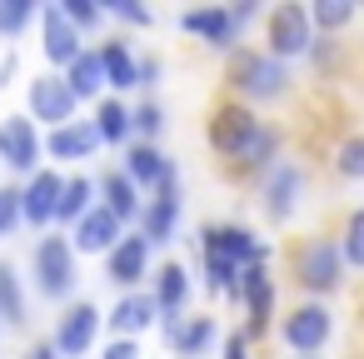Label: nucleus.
<instances>
[{
  "label": "nucleus",
  "mask_w": 364,
  "mask_h": 359,
  "mask_svg": "<svg viewBox=\"0 0 364 359\" xmlns=\"http://www.w3.org/2000/svg\"><path fill=\"white\" fill-rule=\"evenodd\" d=\"M210 145L245 170H269L279 160V130L264 125L250 105H225L210 120Z\"/></svg>",
  "instance_id": "nucleus-1"
},
{
  "label": "nucleus",
  "mask_w": 364,
  "mask_h": 359,
  "mask_svg": "<svg viewBox=\"0 0 364 359\" xmlns=\"http://www.w3.org/2000/svg\"><path fill=\"white\" fill-rule=\"evenodd\" d=\"M235 90L250 100V110L269 105V100H279L289 90V65H279L264 50H240L235 55Z\"/></svg>",
  "instance_id": "nucleus-2"
},
{
  "label": "nucleus",
  "mask_w": 364,
  "mask_h": 359,
  "mask_svg": "<svg viewBox=\"0 0 364 359\" xmlns=\"http://www.w3.org/2000/svg\"><path fill=\"white\" fill-rule=\"evenodd\" d=\"M264 41H269V50H264V55H274L279 65H289V60L309 55V45H314L309 6H299V0H284V6H274V11H269V31H264Z\"/></svg>",
  "instance_id": "nucleus-3"
},
{
  "label": "nucleus",
  "mask_w": 364,
  "mask_h": 359,
  "mask_svg": "<svg viewBox=\"0 0 364 359\" xmlns=\"http://www.w3.org/2000/svg\"><path fill=\"white\" fill-rule=\"evenodd\" d=\"M294 279H299V289H309L314 299L334 294V289L344 284V254H339V245H334V240H304L299 254H294Z\"/></svg>",
  "instance_id": "nucleus-4"
},
{
  "label": "nucleus",
  "mask_w": 364,
  "mask_h": 359,
  "mask_svg": "<svg viewBox=\"0 0 364 359\" xmlns=\"http://www.w3.org/2000/svg\"><path fill=\"white\" fill-rule=\"evenodd\" d=\"M75 250H70V235H46L36 245V289L46 299H70L75 294Z\"/></svg>",
  "instance_id": "nucleus-5"
},
{
  "label": "nucleus",
  "mask_w": 364,
  "mask_h": 359,
  "mask_svg": "<svg viewBox=\"0 0 364 359\" xmlns=\"http://www.w3.org/2000/svg\"><path fill=\"white\" fill-rule=\"evenodd\" d=\"M175 225H180V170H170V175L155 185V195L140 205L135 230L145 235L150 250H165V245L175 240Z\"/></svg>",
  "instance_id": "nucleus-6"
},
{
  "label": "nucleus",
  "mask_w": 364,
  "mask_h": 359,
  "mask_svg": "<svg viewBox=\"0 0 364 359\" xmlns=\"http://www.w3.org/2000/svg\"><path fill=\"white\" fill-rule=\"evenodd\" d=\"M299 195H304V170L294 160H274L259 180V200H264V220L269 225H289L294 210H299Z\"/></svg>",
  "instance_id": "nucleus-7"
},
{
  "label": "nucleus",
  "mask_w": 364,
  "mask_h": 359,
  "mask_svg": "<svg viewBox=\"0 0 364 359\" xmlns=\"http://www.w3.org/2000/svg\"><path fill=\"white\" fill-rule=\"evenodd\" d=\"M200 254H220V259H230L235 269L269 264V245L255 240L245 225H205V230H200Z\"/></svg>",
  "instance_id": "nucleus-8"
},
{
  "label": "nucleus",
  "mask_w": 364,
  "mask_h": 359,
  "mask_svg": "<svg viewBox=\"0 0 364 359\" xmlns=\"http://www.w3.org/2000/svg\"><path fill=\"white\" fill-rule=\"evenodd\" d=\"M100 324H105V314L90 304V299H75L60 319H55V334H50V349L60 354V359H80V354H90L95 349V334H100Z\"/></svg>",
  "instance_id": "nucleus-9"
},
{
  "label": "nucleus",
  "mask_w": 364,
  "mask_h": 359,
  "mask_svg": "<svg viewBox=\"0 0 364 359\" xmlns=\"http://www.w3.org/2000/svg\"><path fill=\"white\" fill-rule=\"evenodd\" d=\"M279 334H284V344H289L294 354H319V349L329 344V334H334V314H329L319 299H304V304H294V309L284 314Z\"/></svg>",
  "instance_id": "nucleus-10"
},
{
  "label": "nucleus",
  "mask_w": 364,
  "mask_h": 359,
  "mask_svg": "<svg viewBox=\"0 0 364 359\" xmlns=\"http://www.w3.org/2000/svg\"><path fill=\"white\" fill-rule=\"evenodd\" d=\"M150 299H155V324H160L165 339H170L175 324L185 319V304H190V269H185L180 259H165V264L155 269V289H150Z\"/></svg>",
  "instance_id": "nucleus-11"
},
{
  "label": "nucleus",
  "mask_w": 364,
  "mask_h": 359,
  "mask_svg": "<svg viewBox=\"0 0 364 359\" xmlns=\"http://www.w3.org/2000/svg\"><path fill=\"white\" fill-rule=\"evenodd\" d=\"M41 155H46V145H41V130L31 125V115H11L0 125V165L6 170L31 180L41 170Z\"/></svg>",
  "instance_id": "nucleus-12"
},
{
  "label": "nucleus",
  "mask_w": 364,
  "mask_h": 359,
  "mask_svg": "<svg viewBox=\"0 0 364 359\" xmlns=\"http://www.w3.org/2000/svg\"><path fill=\"white\" fill-rule=\"evenodd\" d=\"M180 31L205 41L210 50H240V36H245L235 26L230 6H190V11H180Z\"/></svg>",
  "instance_id": "nucleus-13"
},
{
  "label": "nucleus",
  "mask_w": 364,
  "mask_h": 359,
  "mask_svg": "<svg viewBox=\"0 0 364 359\" xmlns=\"http://www.w3.org/2000/svg\"><path fill=\"white\" fill-rule=\"evenodd\" d=\"M145 274H150V245H145L140 230H125V235L115 240V250L105 254V279H110L120 294H130Z\"/></svg>",
  "instance_id": "nucleus-14"
},
{
  "label": "nucleus",
  "mask_w": 364,
  "mask_h": 359,
  "mask_svg": "<svg viewBox=\"0 0 364 359\" xmlns=\"http://www.w3.org/2000/svg\"><path fill=\"white\" fill-rule=\"evenodd\" d=\"M75 95L65 90V80L60 75H36L31 80V125L41 130V125H50V130H60V125H70L75 120Z\"/></svg>",
  "instance_id": "nucleus-15"
},
{
  "label": "nucleus",
  "mask_w": 364,
  "mask_h": 359,
  "mask_svg": "<svg viewBox=\"0 0 364 359\" xmlns=\"http://www.w3.org/2000/svg\"><path fill=\"white\" fill-rule=\"evenodd\" d=\"M235 299H245V314H250V319H245V324H250L245 339H250V334L259 339V334L269 329V319H274V279H269V264L240 269V294H235Z\"/></svg>",
  "instance_id": "nucleus-16"
},
{
  "label": "nucleus",
  "mask_w": 364,
  "mask_h": 359,
  "mask_svg": "<svg viewBox=\"0 0 364 359\" xmlns=\"http://www.w3.org/2000/svg\"><path fill=\"white\" fill-rule=\"evenodd\" d=\"M60 185H65V175H55V170H46V165H41V170L21 185V225H36V230L55 225Z\"/></svg>",
  "instance_id": "nucleus-17"
},
{
  "label": "nucleus",
  "mask_w": 364,
  "mask_h": 359,
  "mask_svg": "<svg viewBox=\"0 0 364 359\" xmlns=\"http://www.w3.org/2000/svg\"><path fill=\"white\" fill-rule=\"evenodd\" d=\"M70 230H75V235H70V250H75V254H110L115 240L125 235V225H120L105 205H90Z\"/></svg>",
  "instance_id": "nucleus-18"
},
{
  "label": "nucleus",
  "mask_w": 364,
  "mask_h": 359,
  "mask_svg": "<svg viewBox=\"0 0 364 359\" xmlns=\"http://www.w3.org/2000/svg\"><path fill=\"white\" fill-rule=\"evenodd\" d=\"M36 16H41V31H46V41H41V45H46V60H50L55 70H65V65L85 50V41L70 31V21L60 16V6H41Z\"/></svg>",
  "instance_id": "nucleus-19"
},
{
  "label": "nucleus",
  "mask_w": 364,
  "mask_h": 359,
  "mask_svg": "<svg viewBox=\"0 0 364 359\" xmlns=\"http://www.w3.org/2000/svg\"><path fill=\"white\" fill-rule=\"evenodd\" d=\"M170 170H175V160H165L160 145H140V140L125 145V165H120V175H125L135 190H155Z\"/></svg>",
  "instance_id": "nucleus-20"
},
{
  "label": "nucleus",
  "mask_w": 364,
  "mask_h": 359,
  "mask_svg": "<svg viewBox=\"0 0 364 359\" xmlns=\"http://www.w3.org/2000/svg\"><path fill=\"white\" fill-rule=\"evenodd\" d=\"M105 324L115 329V339H140V334L155 324V299H150V289H130V294H120L115 309L105 314Z\"/></svg>",
  "instance_id": "nucleus-21"
},
{
  "label": "nucleus",
  "mask_w": 364,
  "mask_h": 359,
  "mask_svg": "<svg viewBox=\"0 0 364 359\" xmlns=\"http://www.w3.org/2000/svg\"><path fill=\"white\" fill-rule=\"evenodd\" d=\"M41 145H46V155H50V160H90V155L100 150V135H95V125H90V120H70V125L50 130Z\"/></svg>",
  "instance_id": "nucleus-22"
},
{
  "label": "nucleus",
  "mask_w": 364,
  "mask_h": 359,
  "mask_svg": "<svg viewBox=\"0 0 364 359\" xmlns=\"http://www.w3.org/2000/svg\"><path fill=\"white\" fill-rule=\"evenodd\" d=\"M95 205H105V210H110L120 225H135L145 200H140V190H135V185L120 175V170H110V175H100V200H95Z\"/></svg>",
  "instance_id": "nucleus-23"
},
{
  "label": "nucleus",
  "mask_w": 364,
  "mask_h": 359,
  "mask_svg": "<svg viewBox=\"0 0 364 359\" xmlns=\"http://www.w3.org/2000/svg\"><path fill=\"white\" fill-rule=\"evenodd\" d=\"M95 55H100V75H105L110 90H120V95L135 90V65H140V55H135L125 41H105Z\"/></svg>",
  "instance_id": "nucleus-24"
},
{
  "label": "nucleus",
  "mask_w": 364,
  "mask_h": 359,
  "mask_svg": "<svg viewBox=\"0 0 364 359\" xmlns=\"http://www.w3.org/2000/svg\"><path fill=\"white\" fill-rule=\"evenodd\" d=\"M60 80H65V90L75 95V100H95L100 90H105V75H100V55L85 45L65 70H60Z\"/></svg>",
  "instance_id": "nucleus-25"
},
{
  "label": "nucleus",
  "mask_w": 364,
  "mask_h": 359,
  "mask_svg": "<svg viewBox=\"0 0 364 359\" xmlns=\"http://www.w3.org/2000/svg\"><path fill=\"white\" fill-rule=\"evenodd\" d=\"M95 135H100V145H130V105L120 100V95H105V100H95Z\"/></svg>",
  "instance_id": "nucleus-26"
},
{
  "label": "nucleus",
  "mask_w": 364,
  "mask_h": 359,
  "mask_svg": "<svg viewBox=\"0 0 364 359\" xmlns=\"http://www.w3.org/2000/svg\"><path fill=\"white\" fill-rule=\"evenodd\" d=\"M90 205H95V180H90V175H65L60 205H55V225H75Z\"/></svg>",
  "instance_id": "nucleus-27"
},
{
  "label": "nucleus",
  "mask_w": 364,
  "mask_h": 359,
  "mask_svg": "<svg viewBox=\"0 0 364 359\" xmlns=\"http://www.w3.org/2000/svg\"><path fill=\"white\" fill-rule=\"evenodd\" d=\"M210 344H215V319H180L170 334V349L180 359H205Z\"/></svg>",
  "instance_id": "nucleus-28"
},
{
  "label": "nucleus",
  "mask_w": 364,
  "mask_h": 359,
  "mask_svg": "<svg viewBox=\"0 0 364 359\" xmlns=\"http://www.w3.org/2000/svg\"><path fill=\"white\" fill-rule=\"evenodd\" d=\"M0 324H26V289H21V274L16 264L0 259Z\"/></svg>",
  "instance_id": "nucleus-29"
},
{
  "label": "nucleus",
  "mask_w": 364,
  "mask_h": 359,
  "mask_svg": "<svg viewBox=\"0 0 364 359\" xmlns=\"http://www.w3.org/2000/svg\"><path fill=\"white\" fill-rule=\"evenodd\" d=\"M160 130H165V105H160V100H140V105H130V140L155 145Z\"/></svg>",
  "instance_id": "nucleus-30"
},
{
  "label": "nucleus",
  "mask_w": 364,
  "mask_h": 359,
  "mask_svg": "<svg viewBox=\"0 0 364 359\" xmlns=\"http://www.w3.org/2000/svg\"><path fill=\"white\" fill-rule=\"evenodd\" d=\"M334 245L344 254V269H364V205L349 210V220H344V230H339Z\"/></svg>",
  "instance_id": "nucleus-31"
},
{
  "label": "nucleus",
  "mask_w": 364,
  "mask_h": 359,
  "mask_svg": "<svg viewBox=\"0 0 364 359\" xmlns=\"http://www.w3.org/2000/svg\"><path fill=\"white\" fill-rule=\"evenodd\" d=\"M354 16H359V11H354V0H319V6H309V26H314V36H319V31H344Z\"/></svg>",
  "instance_id": "nucleus-32"
},
{
  "label": "nucleus",
  "mask_w": 364,
  "mask_h": 359,
  "mask_svg": "<svg viewBox=\"0 0 364 359\" xmlns=\"http://www.w3.org/2000/svg\"><path fill=\"white\" fill-rule=\"evenodd\" d=\"M60 16L70 21V31H75V36H85V31H100V26H105V6H95V0H60Z\"/></svg>",
  "instance_id": "nucleus-33"
},
{
  "label": "nucleus",
  "mask_w": 364,
  "mask_h": 359,
  "mask_svg": "<svg viewBox=\"0 0 364 359\" xmlns=\"http://www.w3.org/2000/svg\"><path fill=\"white\" fill-rule=\"evenodd\" d=\"M36 0H0V36H6V41H16L31 21H36Z\"/></svg>",
  "instance_id": "nucleus-34"
},
{
  "label": "nucleus",
  "mask_w": 364,
  "mask_h": 359,
  "mask_svg": "<svg viewBox=\"0 0 364 359\" xmlns=\"http://www.w3.org/2000/svg\"><path fill=\"white\" fill-rule=\"evenodd\" d=\"M334 170H339L344 180H364V135L339 140V150H334Z\"/></svg>",
  "instance_id": "nucleus-35"
},
{
  "label": "nucleus",
  "mask_w": 364,
  "mask_h": 359,
  "mask_svg": "<svg viewBox=\"0 0 364 359\" xmlns=\"http://www.w3.org/2000/svg\"><path fill=\"white\" fill-rule=\"evenodd\" d=\"M21 230V190L16 185H0V240Z\"/></svg>",
  "instance_id": "nucleus-36"
},
{
  "label": "nucleus",
  "mask_w": 364,
  "mask_h": 359,
  "mask_svg": "<svg viewBox=\"0 0 364 359\" xmlns=\"http://www.w3.org/2000/svg\"><path fill=\"white\" fill-rule=\"evenodd\" d=\"M105 16H115V21H125V26H150V21H155L150 6H140V0H115V6H105Z\"/></svg>",
  "instance_id": "nucleus-37"
},
{
  "label": "nucleus",
  "mask_w": 364,
  "mask_h": 359,
  "mask_svg": "<svg viewBox=\"0 0 364 359\" xmlns=\"http://www.w3.org/2000/svg\"><path fill=\"white\" fill-rule=\"evenodd\" d=\"M160 75H165V65H160L155 55H145V60L135 65V90H155V85H160Z\"/></svg>",
  "instance_id": "nucleus-38"
},
{
  "label": "nucleus",
  "mask_w": 364,
  "mask_h": 359,
  "mask_svg": "<svg viewBox=\"0 0 364 359\" xmlns=\"http://www.w3.org/2000/svg\"><path fill=\"white\" fill-rule=\"evenodd\" d=\"M100 359H140V339H110L100 349Z\"/></svg>",
  "instance_id": "nucleus-39"
},
{
  "label": "nucleus",
  "mask_w": 364,
  "mask_h": 359,
  "mask_svg": "<svg viewBox=\"0 0 364 359\" xmlns=\"http://www.w3.org/2000/svg\"><path fill=\"white\" fill-rule=\"evenodd\" d=\"M225 359H250V339L245 334H225Z\"/></svg>",
  "instance_id": "nucleus-40"
},
{
  "label": "nucleus",
  "mask_w": 364,
  "mask_h": 359,
  "mask_svg": "<svg viewBox=\"0 0 364 359\" xmlns=\"http://www.w3.org/2000/svg\"><path fill=\"white\" fill-rule=\"evenodd\" d=\"M26 359H60V354L50 349V339H41V344H31V349H26Z\"/></svg>",
  "instance_id": "nucleus-41"
},
{
  "label": "nucleus",
  "mask_w": 364,
  "mask_h": 359,
  "mask_svg": "<svg viewBox=\"0 0 364 359\" xmlns=\"http://www.w3.org/2000/svg\"><path fill=\"white\" fill-rule=\"evenodd\" d=\"M299 359H319V354H299Z\"/></svg>",
  "instance_id": "nucleus-42"
}]
</instances>
